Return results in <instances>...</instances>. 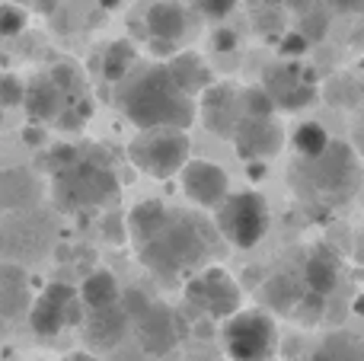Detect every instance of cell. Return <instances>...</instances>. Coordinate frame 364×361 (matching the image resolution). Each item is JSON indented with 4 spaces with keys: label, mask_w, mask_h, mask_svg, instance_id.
<instances>
[{
    "label": "cell",
    "mask_w": 364,
    "mask_h": 361,
    "mask_svg": "<svg viewBox=\"0 0 364 361\" xmlns=\"http://www.w3.org/2000/svg\"><path fill=\"white\" fill-rule=\"evenodd\" d=\"M102 6H109V10H112V6H119V0H102Z\"/></svg>",
    "instance_id": "e575fe53"
},
{
    "label": "cell",
    "mask_w": 364,
    "mask_h": 361,
    "mask_svg": "<svg viewBox=\"0 0 364 361\" xmlns=\"http://www.w3.org/2000/svg\"><path fill=\"white\" fill-rule=\"evenodd\" d=\"M240 99H243V115L246 119H272L275 115V99H272L269 90H259V87H246L243 93H240Z\"/></svg>",
    "instance_id": "603a6c76"
},
{
    "label": "cell",
    "mask_w": 364,
    "mask_h": 361,
    "mask_svg": "<svg viewBox=\"0 0 364 361\" xmlns=\"http://www.w3.org/2000/svg\"><path fill=\"white\" fill-rule=\"evenodd\" d=\"M23 29H26V6L13 4V0L0 4V36L13 38V36H19Z\"/></svg>",
    "instance_id": "cb8c5ba5"
},
{
    "label": "cell",
    "mask_w": 364,
    "mask_h": 361,
    "mask_svg": "<svg viewBox=\"0 0 364 361\" xmlns=\"http://www.w3.org/2000/svg\"><path fill=\"white\" fill-rule=\"evenodd\" d=\"M291 144H294V151L301 153L304 160H316L326 153V147L333 144V141H329V131L320 125V122H301V125L294 128Z\"/></svg>",
    "instance_id": "ffe728a7"
},
{
    "label": "cell",
    "mask_w": 364,
    "mask_h": 361,
    "mask_svg": "<svg viewBox=\"0 0 364 361\" xmlns=\"http://www.w3.org/2000/svg\"><path fill=\"white\" fill-rule=\"evenodd\" d=\"M339 6H361V0H336Z\"/></svg>",
    "instance_id": "836d02e7"
},
{
    "label": "cell",
    "mask_w": 364,
    "mask_h": 361,
    "mask_svg": "<svg viewBox=\"0 0 364 361\" xmlns=\"http://www.w3.org/2000/svg\"><path fill=\"white\" fill-rule=\"evenodd\" d=\"M179 185L186 192V198L198 208H214L230 195V176L224 166L211 163V160H192L179 170Z\"/></svg>",
    "instance_id": "ba28073f"
},
{
    "label": "cell",
    "mask_w": 364,
    "mask_h": 361,
    "mask_svg": "<svg viewBox=\"0 0 364 361\" xmlns=\"http://www.w3.org/2000/svg\"><path fill=\"white\" fill-rule=\"evenodd\" d=\"M230 141L243 160H269L282 151L284 134L272 119H246L243 115Z\"/></svg>",
    "instance_id": "7c38bea8"
},
{
    "label": "cell",
    "mask_w": 364,
    "mask_h": 361,
    "mask_svg": "<svg viewBox=\"0 0 364 361\" xmlns=\"http://www.w3.org/2000/svg\"><path fill=\"white\" fill-rule=\"evenodd\" d=\"M119 304L125 307V313H128V317H132V320H138L141 313H144L147 307L154 304V301H151V298H144V294H141V291H128V294H122V301H119Z\"/></svg>",
    "instance_id": "f1b7e54d"
},
{
    "label": "cell",
    "mask_w": 364,
    "mask_h": 361,
    "mask_svg": "<svg viewBox=\"0 0 364 361\" xmlns=\"http://www.w3.org/2000/svg\"><path fill=\"white\" fill-rule=\"evenodd\" d=\"M166 68H170L173 80H176L188 96H201V93H205V90L214 83V80H211V70H208V64L201 61L195 51H176V55L166 61Z\"/></svg>",
    "instance_id": "2e32d148"
},
{
    "label": "cell",
    "mask_w": 364,
    "mask_h": 361,
    "mask_svg": "<svg viewBox=\"0 0 364 361\" xmlns=\"http://www.w3.org/2000/svg\"><path fill=\"white\" fill-rule=\"evenodd\" d=\"M269 361H272V358H269Z\"/></svg>",
    "instance_id": "74e56055"
},
{
    "label": "cell",
    "mask_w": 364,
    "mask_h": 361,
    "mask_svg": "<svg viewBox=\"0 0 364 361\" xmlns=\"http://www.w3.org/2000/svg\"><path fill=\"white\" fill-rule=\"evenodd\" d=\"M128 157L144 176L173 179L192 157V141L186 128H147L128 144Z\"/></svg>",
    "instance_id": "3957f363"
},
{
    "label": "cell",
    "mask_w": 364,
    "mask_h": 361,
    "mask_svg": "<svg viewBox=\"0 0 364 361\" xmlns=\"http://www.w3.org/2000/svg\"><path fill=\"white\" fill-rule=\"evenodd\" d=\"M132 64H134V45L112 42L109 51L102 55V77L112 83H122L128 74H132Z\"/></svg>",
    "instance_id": "44dd1931"
},
{
    "label": "cell",
    "mask_w": 364,
    "mask_h": 361,
    "mask_svg": "<svg viewBox=\"0 0 364 361\" xmlns=\"http://www.w3.org/2000/svg\"><path fill=\"white\" fill-rule=\"evenodd\" d=\"M80 298L74 285H64V281H51L42 288L36 301L29 304V326L36 336L42 339H55L61 330H68V311L70 304Z\"/></svg>",
    "instance_id": "9c48e42d"
},
{
    "label": "cell",
    "mask_w": 364,
    "mask_h": 361,
    "mask_svg": "<svg viewBox=\"0 0 364 361\" xmlns=\"http://www.w3.org/2000/svg\"><path fill=\"white\" fill-rule=\"evenodd\" d=\"M51 80H55V87L61 90L64 96L68 93H74V87H77V80H80V77H77V70L70 68V64H58V68H51Z\"/></svg>",
    "instance_id": "4316f807"
},
{
    "label": "cell",
    "mask_w": 364,
    "mask_h": 361,
    "mask_svg": "<svg viewBox=\"0 0 364 361\" xmlns=\"http://www.w3.org/2000/svg\"><path fill=\"white\" fill-rule=\"evenodd\" d=\"M352 311L358 313V317H364V294H358V298L352 301Z\"/></svg>",
    "instance_id": "d6a6232c"
},
{
    "label": "cell",
    "mask_w": 364,
    "mask_h": 361,
    "mask_svg": "<svg viewBox=\"0 0 364 361\" xmlns=\"http://www.w3.org/2000/svg\"><path fill=\"white\" fill-rule=\"evenodd\" d=\"M0 125H4V106H0Z\"/></svg>",
    "instance_id": "8d00e7d4"
},
{
    "label": "cell",
    "mask_w": 364,
    "mask_h": 361,
    "mask_svg": "<svg viewBox=\"0 0 364 361\" xmlns=\"http://www.w3.org/2000/svg\"><path fill=\"white\" fill-rule=\"evenodd\" d=\"M26 99V83L16 74H0V106H23Z\"/></svg>",
    "instance_id": "d4e9b609"
},
{
    "label": "cell",
    "mask_w": 364,
    "mask_h": 361,
    "mask_svg": "<svg viewBox=\"0 0 364 361\" xmlns=\"http://www.w3.org/2000/svg\"><path fill=\"white\" fill-rule=\"evenodd\" d=\"M128 326H132V317L125 313L122 304L102 307V311H90V317L83 320L90 349H106V352L115 349V345L128 336Z\"/></svg>",
    "instance_id": "4fadbf2b"
},
{
    "label": "cell",
    "mask_w": 364,
    "mask_h": 361,
    "mask_svg": "<svg viewBox=\"0 0 364 361\" xmlns=\"http://www.w3.org/2000/svg\"><path fill=\"white\" fill-rule=\"evenodd\" d=\"M80 301L87 304V311H102V307H112L122 301V285L109 269H96L87 279L80 281Z\"/></svg>",
    "instance_id": "e0dca14e"
},
{
    "label": "cell",
    "mask_w": 364,
    "mask_h": 361,
    "mask_svg": "<svg viewBox=\"0 0 364 361\" xmlns=\"http://www.w3.org/2000/svg\"><path fill=\"white\" fill-rule=\"evenodd\" d=\"M186 301L214 320H227L230 313H237L243 307V294H240L237 279L224 266H208L195 279H188Z\"/></svg>",
    "instance_id": "52a82bcc"
},
{
    "label": "cell",
    "mask_w": 364,
    "mask_h": 361,
    "mask_svg": "<svg viewBox=\"0 0 364 361\" xmlns=\"http://www.w3.org/2000/svg\"><path fill=\"white\" fill-rule=\"evenodd\" d=\"M304 285H307V291L329 298V294L339 288V259H336L329 249L310 253L307 266H304Z\"/></svg>",
    "instance_id": "ac0fdd59"
},
{
    "label": "cell",
    "mask_w": 364,
    "mask_h": 361,
    "mask_svg": "<svg viewBox=\"0 0 364 361\" xmlns=\"http://www.w3.org/2000/svg\"><path fill=\"white\" fill-rule=\"evenodd\" d=\"M218 230L237 249H252L269 234V205L259 192H230L218 205Z\"/></svg>",
    "instance_id": "5b68a950"
},
{
    "label": "cell",
    "mask_w": 364,
    "mask_h": 361,
    "mask_svg": "<svg viewBox=\"0 0 364 361\" xmlns=\"http://www.w3.org/2000/svg\"><path fill=\"white\" fill-rule=\"evenodd\" d=\"M198 4V10L205 13L208 19H224L233 13V6H237V0H195Z\"/></svg>",
    "instance_id": "83f0119b"
},
{
    "label": "cell",
    "mask_w": 364,
    "mask_h": 361,
    "mask_svg": "<svg viewBox=\"0 0 364 361\" xmlns=\"http://www.w3.org/2000/svg\"><path fill=\"white\" fill-rule=\"evenodd\" d=\"M23 141H26V144H38V141H42V128H38V125L26 128V131H23Z\"/></svg>",
    "instance_id": "4dcf8cb0"
},
{
    "label": "cell",
    "mask_w": 364,
    "mask_h": 361,
    "mask_svg": "<svg viewBox=\"0 0 364 361\" xmlns=\"http://www.w3.org/2000/svg\"><path fill=\"white\" fill-rule=\"evenodd\" d=\"M166 221H170V211H166L164 202H141L132 208V215H128V237H132L134 243H147L151 237H157L160 230L166 227Z\"/></svg>",
    "instance_id": "d6986e66"
},
{
    "label": "cell",
    "mask_w": 364,
    "mask_h": 361,
    "mask_svg": "<svg viewBox=\"0 0 364 361\" xmlns=\"http://www.w3.org/2000/svg\"><path fill=\"white\" fill-rule=\"evenodd\" d=\"M134 326H138V343L147 355H166V352L176 349V343L182 336L176 313L164 304H151L134 320Z\"/></svg>",
    "instance_id": "8fae6325"
},
{
    "label": "cell",
    "mask_w": 364,
    "mask_h": 361,
    "mask_svg": "<svg viewBox=\"0 0 364 361\" xmlns=\"http://www.w3.org/2000/svg\"><path fill=\"white\" fill-rule=\"evenodd\" d=\"M141 259L151 272L173 279V275L186 272L201 253H205V240H201L198 227H192L188 221H166V227L157 237H151L147 243H141Z\"/></svg>",
    "instance_id": "277c9868"
},
{
    "label": "cell",
    "mask_w": 364,
    "mask_h": 361,
    "mask_svg": "<svg viewBox=\"0 0 364 361\" xmlns=\"http://www.w3.org/2000/svg\"><path fill=\"white\" fill-rule=\"evenodd\" d=\"M61 361H100L93 355V352H70V355H64Z\"/></svg>",
    "instance_id": "1f68e13d"
},
{
    "label": "cell",
    "mask_w": 364,
    "mask_h": 361,
    "mask_svg": "<svg viewBox=\"0 0 364 361\" xmlns=\"http://www.w3.org/2000/svg\"><path fill=\"white\" fill-rule=\"evenodd\" d=\"M198 112H201V122L211 128L218 138H233L237 125L243 119V99L233 87H224V83H211V87L201 93V102H198Z\"/></svg>",
    "instance_id": "30bf717a"
},
{
    "label": "cell",
    "mask_w": 364,
    "mask_h": 361,
    "mask_svg": "<svg viewBox=\"0 0 364 361\" xmlns=\"http://www.w3.org/2000/svg\"><path fill=\"white\" fill-rule=\"evenodd\" d=\"M310 51V38L304 36L301 29H291L282 36V42H278V55L288 58V61H294V58H304Z\"/></svg>",
    "instance_id": "484cf974"
},
{
    "label": "cell",
    "mask_w": 364,
    "mask_h": 361,
    "mask_svg": "<svg viewBox=\"0 0 364 361\" xmlns=\"http://www.w3.org/2000/svg\"><path fill=\"white\" fill-rule=\"evenodd\" d=\"M55 192L68 208H100L119 192V179L96 160L77 157L70 166L55 173Z\"/></svg>",
    "instance_id": "8992f818"
},
{
    "label": "cell",
    "mask_w": 364,
    "mask_h": 361,
    "mask_svg": "<svg viewBox=\"0 0 364 361\" xmlns=\"http://www.w3.org/2000/svg\"><path fill=\"white\" fill-rule=\"evenodd\" d=\"M13 4H19V6H26V4H38V0H13Z\"/></svg>",
    "instance_id": "d590c367"
},
{
    "label": "cell",
    "mask_w": 364,
    "mask_h": 361,
    "mask_svg": "<svg viewBox=\"0 0 364 361\" xmlns=\"http://www.w3.org/2000/svg\"><path fill=\"white\" fill-rule=\"evenodd\" d=\"M144 26L151 32V38H164V42H179L188 29V16L179 4L173 0H157L147 6L144 13Z\"/></svg>",
    "instance_id": "9a60e30c"
},
{
    "label": "cell",
    "mask_w": 364,
    "mask_h": 361,
    "mask_svg": "<svg viewBox=\"0 0 364 361\" xmlns=\"http://www.w3.org/2000/svg\"><path fill=\"white\" fill-rule=\"evenodd\" d=\"M68 106V96L55 87L51 77H38V80L26 83V99H23V109L29 112L32 122H55L61 115V109Z\"/></svg>",
    "instance_id": "5bb4252c"
},
{
    "label": "cell",
    "mask_w": 364,
    "mask_h": 361,
    "mask_svg": "<svg viewBox=\"0 0 364 361\" xmlns=\"http://www.w3.org/2000/svg\"><path fill=\"white\" fill-rule=\"evenodd\" d=\"M211 45H214V51H218V55H230V51L237 48V32H233V29H214Z\"/></svg>",
    "instance_id": "f546056e"
},
{
    "label": "cell",
    "mask_w": 364,
    "mask_h": 361,
    "mask_svg": "<svg viewBox=\"0 0 364 361\" xmlns=\"http://www.w3.org/2000/svg\"><path fill=\"white\" fill-rule=\"evenodd\" d=\"M220 343L230 361H269L278 345V326L265 307H240L220 326Z\"/></svg>",
    "instance_id": "7a4b0ae2"
},
{
    "label": "cell",
    "mask_w": 364,
    "mask_h": 361,
    "mask_svg": "<svg viewBox=\"0 0 364 361\" xmlns=\"http://www.w3.org/2000/svg\"><path fill=\"white\" fill-rule=\"evenodd\" d=\"M195 96L173 80L166 64H154L138 74H128L119 90V106L138 131L147 128H186L195 122L198 106Z\"/></svg>",
    "instance_id": "6da1fadb"
},
{
    "label": "cell",
    "mask_w": 364,
    "mask_h": 361,
    "mask_svg": "<svg viewBox=\"0 0 364 361\" xmlns=\"http://www.w3.org/2000/svg\"><path fill=\"white\" fill-rule=\"evenodd\" d=\"M29 291L23 285V275L16 281H6L0 275V317H19L23 311H29Z\"/></svg>",
    "instance_id": "7402d4cb"
}]
</instances>
